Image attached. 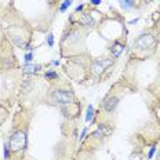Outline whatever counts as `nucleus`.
I'll use <instances>...</instances> for the list:
<instances>
[{
	"instance_id": "15",
	"label": "nucleus",
	"mask_w": 160,
	"mask_h": 160,
	"mask_svg": "<svg viewBox=\"0 0 160 160\" xmlns=\"http://www.w3.org/2000/svg\"><path fill=\"white\" fill-rule=\"evenodd\" d=\"M24 59H25V64H30L33 59V52L29 51V52H26L25 57H24Z\"/></svg>"
},
{
	"instance_id": "19",
	"label": "nucleus",
	"mask_w": 160,
	"mask_h": 160,
	"mask_svg": "<svg viewBox=\"0 0 160 160\" xmlns=\"http://www.w3.org/2000/svg\"><path fill=\"white\" fill-rule=\"evenodd\" d=\"M83 8H84V4H80V6H77L75 8V11L76 13H80V11H83Z\"/></svg>"
},
{
	"instance_id": "10",
	"label": "nucleus",
	"mask_w": 160,
	"mask_h": 160,
	"mask_svg": "<svg viewBox=\"0 0 160 160\" xmlns=\"http://www.w3.org/2000/svg\"><path fill=\"white\" fill-rule=\"evenodd\" d=\"M124 10H131L135 7V0H119Z\"/></svg>"
},
{
	"instance_id": "2",
	"label": "nucleus",
	"mask_w": 160,
	"mask_h": 160,
	"mask_svg": "<svg viewBox=\"0 0 160 160\" xmlns=\"http://www.w3.org/2000/svg\"><path fill=\"white\" fill-rule=\"evenodd\" d=\"M52 104L57 105H69L75 102V94L71 90H62V88H55L54 91H51L50 95Z\"/></svg>"
},
{
	"instance_id": "8",
	"label": "nucleus",
	"mask_w": 160,
	"mask_h": 160,
	"mask_svg": "<svg viewBox=\"0 0 160 160\" xmlns=\"http://www.w3.org/2000/svg\"><path fill=\"white\" fill-rule=\"evenodd\" d=\"M80 22H82L83 25H86V26H94V25H95L94 18H93V17L90 15L88 13H84V14H83V17H82V20H80Z\"/></svg>"
},
{
	"instance_id": "11",
	"label": "nucleus",
	"mask_w": 160,
	"mask_h": 160,
	"mask_svg": "<svg viewBox=\"0 0 160 160\" xmlns=\"http://www.w3.org/2000/svg\"><path fill=\"white\" fill-rule=\"evenodd\" d=\"M93 118H94V106H93V105H88L87 106V113H86V121L88 123Z\"/></svg>"
},
{
	"instance_id": "16",
	"label": "nucleus",
	"mask_w": 160,
	"mask_h": 160,
	"mask_svg": "<svg viewBox=\"0 0 160 160\" xmlns=\"http://www.w3.org/2000/svg\"><path fill=\"white\" fill-rule=\"evenodd\" d=\"M47 44H49V47H54V35L52 33L47 35Z\"/></svg>"
},
{
	"instance_id": "7",
	"label": "nucleus",
	"mask_w": 160,
	"mask_h": 160,
	"mask_svg": "<svg viewBox=\"0 0 160 160\" xmlns=\"http://www.w3.org/2000/svg\"><path fill=\"white\" fill-rule=\"evenodd\" d=\"M109 50H111L112 55H113L115 58H118V57L120 55L121 52H123L124 47L121 46V44H120V43H119V42H116V43H113V44H112V46H111V49H109Z\"/></svg>"
},
{
	"instance_id": "14",
	"label": "nucleus",
	"mask_w": 160,
	"mask_h": 160,
	"mask_svg": "<svg viewBox=\"0 0 160 160\" xmlns=\"http://www.w3.org/2000/svg\"><path fill=\"white\" fill-rule=\"evenodd\" d=\"M46 79L47 80H55V79H58V73L54 72V71H49V72H46Z\"/></svg>"
},
{
	"instance_id": "6",
	"label": "nucleus",
	"mask_w": 160,
	"mask_h": 160,
	"mask_svg": "<svg viewBox=\"0 0 160 160\" xmlns=\"http://www.w3.org/2000/svg\"><path fill=\"white\" fill-rule=\"evenodd\" d=\"M42 65H32V64H25L24 66V73L25 75H32V73H37L40 72Z\"/></svg>"
},
{
	"instance_id": "9",
	"label": "nucleus",
	"mask_w": 160,
	"mask_h": 160,
	"mask_svg": "<svg viewBox=\"0 0 160 160\" xmlns=\"http://www.w3.org/2000/svg\"><path fill=\"white\" fill-rule=\"evenodd\" d=\"M109 128H106V126L105 124H101L98 128H97V131L94 133V137L95 138H98V137H101V135H108L109 134Z\"/></svg>"
},
{
	"instance_id": "21",
	"label": "nucleus",
	"mask_w": 160,
	"mask_h": 160,
	"mask_svg": "<svg viewBox=\"0 0 160 160\" xmlns=\"http://www.w3.org/2000/svg\"><path fill=\"white\" fill-rule=\"evenodd\" d=\"M52 65H59V61H57V59L55 61H52Z\"/></svg>"
},
{
	"instance_id": "1",
	"label": "nucleus",
	"mask_w": 160,
	"mask_h": 160,
	"mask_svg": "<svg viewBox=\"0 0 160 160\" xmlns=\"http://www.w3.org/2000/svg\"><path fill=\"white\" fill-rule=\"evenodd\" d=\"M156 47V37L152 33H144L138 36L133 43V50L138 54H152Z\"/></svg>"
},
{
	"instance_id": "3",
	"label": "nucleus",
	"mask_w": 160,
	"mask_h": 160,
	"mask_svg": "<svg viewBox=\"0 0 160 160\" xmlns=\"http://www.w3.org/2000/svg\"><path fill=\"white\" fill-rule=\"evenodd\" d=\"M8 145H10V149L13 152H20V150L25 149L26 145H28V135H26V133L21 130L14 131Z\"/></svg>"
},
{
	"instance_id": "20",
	"label": "nucleus",
	"mask_w": 160,
	"mask_h": 160,
	"mask_svg": "<svg viewBox=\"0 0 160 160\" xmlns=\"http://www.w3.org/2000/svg\"><path fill=\"white\" fill-rule=\"evenodd\" d=\"M90 3L93 6H98V4H101V0H90Z\"/></svg>"
},
{
	"instance_id": "17",
	"label": "nucleus",
	"mask_w": 160,
	"mask_h": 160,
	"mask_svg": "<svg viewBox=\"0 0 160 160\" xmlns=\"http://www.w3.org/2000/svg\"><path fill=\"white\" fill-rule=\"evenodd\" d=\"M156 152V146H152L149 150V153H148V159H153V155Z\"/></svg>"
},
{
	"instance_id": "13",
	"label": "nucleus",
	"mask_w": 160,
	"mask_h": 160,
	"mask_svg": "<svg viewBox=\"0 0 160 160\" xmlns=\"http://www.w3.org/2000/svg\"><path fill=\"white\" fill-rule=\"evenodd\" d=\"M71 4H72V0H64L62 4L59 6V11H61V13H65L69 7H71Z\"/></svg>"
},
{
	"instance_id": "4",
	"label": "nucleus",
	"mask_w": 160,
	"mask_h": 160,
	"mask_svg": "<svg viewBox=\"0 0 160 160\" xmlns=\"http://www.w3.org/2000/svg\"><path fill=\"white\" fill-rule=\"evenodd\" d=\"M119 101H120V99H119V97H116V95H108V97L104 99V102L101 104V109L105 113H113V112L116 111V108H118Z\"/></svg>"
},
{
	"instance_id": "5",
	"label": "nucleus",
	"mask_w": 160,
	"mask_h": 160,
	"mask_svg": "<svg viewBox=\"0 0 160 160\" xmlns=\"http://www.w3.org/2000/svg\"><path fill=\"white\" fill-rule=\"evenodd\" d=\"M112 64H113V61H112L111 58L94 59V62H93V72H94L95 75H101L105 69L108 68V66H111Z\"/></svg>"
},
{
	"instance_id": "12",
	"label": "nucleus",
	"mask_w": 160,
	"mask_h": 160,
	"mask_svg": "<svg viewBox=\"0 0 160 160\" xmlns=\"http://www.w3.org/2000/svg\"><path fill=\"white\" fill-rule=\"evenodd\" d=\"M10 155H11L10 145H8V144H4L3 145V157H4V160H8V159H10Z\"/></svg>"
},
{
	"instance_id": "18",
	"label": "nucleus",
	"mask_w": 160,
	"mask_h": 160,
	"mask_svg": "<svg viewBox=\"0 0 160 160\" xmlns=\"http://www.w3.org/2000/svg\"><path fill=\"white\" fill-rule=\"evenodd\" d=\"M86 134H87V127H84V128H83V131H82V135H80V141H83V138L86 137Z\"/></svg>"
},
{
	"instance_id": "22",
	"label": "nucleus",
	"mask_w": 160,
	"mask_h": 160,
	"mask_svg": "<svg viewBox=\"0 0 160 160\" xmlns=\"http://www.w3.org/2000/svg\"><path fill=\"white\" fill-rule=\"evenodd\" d=\"M72 2H73V0H72Z\"/></svg>"
}]
</instances>
